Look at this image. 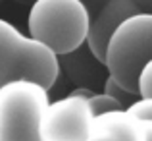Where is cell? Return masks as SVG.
I'll return each instance as SVG.
<instances>
[{"label":"cell","mask_w":152,"mask_h":141,"mask_svg":"<svg viewBox=\"0 0 152 141\" xmlns=\"http://www.w3.org/2000/svg\"><path fill=\"white\" fill-rule=\"evenodd\" d=\"M60 75V58L29 35L0 18V87L25 79L52 89Z\"/></svg>","instance_id":"1"},{"label":"cell","mask_w":152,"mask_h":141,"mask_svg":"<svg viewBox=\"0 0 152 141\" xmlns=\"http://www.w3.org/2000/svg\"><path fill=\"white\" fill-rule=\"evenodd\" d=\"M29 37L48 47L56 56L85 45L89 10L81 0H35L27 16Z\"/></svg>","instance_id":"2"},{"label":"cell","mask_w":152,"mask_h":141,"mask_svg":"<svg viewBox=\"0 0 152 141\" xmlns=\"http://www.w3.org/2000/svg\"><path fill=\"white\" fill-rule=\"evenodd\" d=\"M152 58V14L129 16L110 35L104 48V68L121 87L137 95V75Z\"/></svg>","instance_id":"3"},{"label":"cell","mask_w":152,"mask_h":141,"mask_svg":"<svg viewBox=\"0 0 152 141\" xmlns=\"http://www.w3.org/2000/svg\"><path fill=\"white\" fill-rule=\"evenodd\" d=\"M48 91L18 79L0 87V141H41L39 122L48 104Z\"/></svg>","instance_id":"4"},{"label":"cell","mask_w":152,"mask_h":141,"mask_svg":"<svg viewBox=\"0 0 152 141\" xmlns=\"http://www.w3.org/2000/svg\"><path fill=\"white\" fill-rule=\"evenodd\" d=\"M93 110L87 97L69 93L48 100L41 114V141H85L93 124Z\"/></svg>","instance_id":"5"},{"label":"cell","mask_w":152,"mask_h":141,"mask_svg":"<svg viewBox=\"0 0 152 141\" xmlns=\"http://www.w3.org/2000/svg\"><path fill=\"white\" fill-rule=\"evenodd\" d=\"M133 14H139L135 0H102L96 10L89 16V31L85 45L96 60L100 62L104 60V48L110 35L123 19Z\"/></svg>","instance_id":"6"},{"label":"cell","mask_w":152,"mask_h":141,"mask_svg":"<svg viewBox=\"0 0 152 141\" xmlns=\"http://www.w3.org/2000/svg\"><path fill=\"white\" fill-rule=\"evenodd\" d=\"M85 141H145V135L141 120L125 110H112L94 116Z\"/></svg>","instance_id":"7"},{"label":"cell","mask_w":152,"mask_h":141,"mask_svg":"<svg viewBox=\"0 0 152 141\" xmlns=\"http://www.w3.org/2000/svg\"><path fill=\"white\" fill-rule=\"evenodd\" d=\"M89 104H91V110H93L94 116L104 114V112H112V110H125V108L121 106V103H118L114 97H110L108 93H104V91L102 93H96V91H94V93L89 97Z\"/></svg>","instance_id":"8"},{"label":"cell","mask_w":152,"mask_h":141,"mask_svg":"<svg viewBox=\"0 0 152 141\" xmlns=\"http://www.w3.org/2000/svg\"><path fill=\"white\" fill-rule=\"evenodd\" d=\"M104 93H108L110 97H114L118 103H121L123 108H127L139 97V95L131 93V91H127L125 87H121L114 78H110V75H106V79H104Z\"/></svg>","instance_id":"9"},{"label":"cell","mask_w":152,"mask_h":141,"mask_svg":"<svg viewBox=\"0 0 152 141\" xmlns=\"http://www.w3.org/2000/svg\"><path fill=\"white\" fill-rule=\"evenodd\" d=\"M125 112L137 120H152V97H137Z\"/></svg>","instance_id":"10"},{"label":"cell","mask_w":152,"mask_h":141,"mask_svg":"<svg viewBox=\"0 0 152 141\" xmlns=\"http://www.w3.org/2000/svg\"><path fill=\"white\" fill-rule=\"evenodd\" d=\"M137 95L152 97V58L141 68V72L137 75Z\"/></svg>","instance_id":"11"},{"label":"cell","mask_w":152,"mask_h":141,"mask_svg":"<svg viewBox=\"0 0 152 141\" xmlns=\"http://www.w3.org/2000/svg\"><path fill=\"white\" fill-rule=\"evenodd\" d=\"M141 126H142L145 141H152V120H141Z\"/></svg>","instance_id":"12"},{"label":"cell","mask_w":152,"mask_h":141,"mask_svg":"<svg viewBox=\"0 0 152 141\" xmlns=\"http://www.w3.org/2000/svg\"><path fill=\"white\" fill-rule=\"evenodd\" d=\"M139 12H145V14H152V0H135Z\"/></svg>","instance_id":"13"},{"label":"cell","mask_w":152,"mask_h":141,"mask_svg":"<svg viewBox=\"0 0 152 141\" xmlns=\"http://www.w3.org/2000/svg\"><path fill=\"white\" fill-rule=\"evenodd\" d=\"M81 2L85 4V8L89 10V16H91V14H93V12L98 8V4H100L102 0H81Z\"/></svg>","instance_id":"14"}]
</instances>
